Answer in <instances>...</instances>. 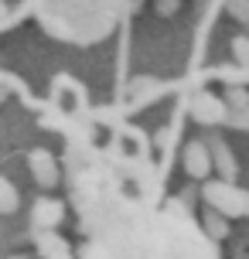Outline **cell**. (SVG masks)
<instances>
[{
    "label": "cell",
    "mask_w": 249,
    "mask_h": 259,
    "mask_svg": "<svg viewBox=\"0 0 249 259\" xmlns=\"http://www.w3.org/2000/svg\"><path fill=\"white\" fill-rule=\"evenodd\" d=\"M0 211H4V215H14V211H17V188H14L7 178L0 181Z\"/></svg>",
    "instance_id": "obj_9"
},
{
    "label": "cell",
    "mask_w": 249,
    "mask_h": 259,
    "mask_svg": "<svg viewBox=\"0 0 249 259\" xmlns=\"http://www.w3.org/2000/svg\"><path fill=\"white\" fill-rule=\"evenodd\" d=\"M212 167H215V157H212L209 140H191L188 147H184V170H188L191 178L205 181V178L212 174Z\"/></svg>",
    "instance_id": "obj_3"
},
{
    "label": "cell",
    "mask_w": 249,
    "mask_h": 259,
    "mask_svg": "<svg viewBox=\"0 0 249 259\" xmlns=\"http://www.w3.org/2000/svg\"><path fill=\"white\" fill-rule=\"evenodd\" d=\"M27 164H31V174H34V181L41 188H55L58 184V167H55V157L48 150H31Z\"/></svg>",
    "instance_id": "obj_5"
},
{
    "label": "cell",
    "mask_w": 249,
    "mask_h": 259,
    "mask_svg": "<svg viewBox=\"0 0 249 259\" xmlns=\"http://www.w3.org/2000/svg\"><path fill=\"white\" fill-rule=\"evenodd\" d=\"M178 4H181V0H157V11L160 14H174V11H178Z\"/></svg>",
    "instance_id": "obj_13"
},
{
    "label": "cell",
    "mask_w": 249,
    "mask_h": 259,
    "mask_svg": "<svg viewBox=\"0 0 249 259\" xmlns=\"http://www.w3.org/2000/svg\"><path fill=\"white\" fill-rule=\"evenodd\" d=\"M45 259H72V256H68V249H58V252H52V256H45Z\"/></svg>",
    "instance_id": "obj_14"
},
{
    "label": "cell",
    "mask_w": 249,
    "mask_h": 259,
    "mask_svg": "<svg viewBox=\"0 0 249 259\" xmlns=\"http://www.w3.org/2000/svg\"><path fill=\"white\" fill-rule=\"evenodd\" d=\"M229 14L249 27V0H229Z\"/></svg>",
    "instance_id": "obj_11"
},
{
    "label": "cell",
    "mask_w": 249,
    "mask_h": 259,
    "mask_svg": "<svg viewBox=\"0 0 249 259\" xmlns=\"http://www.w3.org/2000/svg\"><path fill=\"white\" fill-rule=\"evenodd\" d=\"M201 198L209 201V208H219L229 219H246L249 215V191L236 188L232 181H205L201 188Z\"/></svg>",
    "instance_id": "obj_1"
},
{
    "label": "cell",
    "mask_w": 249,
    "mask_h": 259,
    "mask_svg": "<svg viewBox=\"0 0 249 259\" xmlns=\"http://www.w3.org/2000/svg\"><path fill=\"white\" fill-rule=\"evenodd\" d=\"M11 259H27V256H11Z\"/></svg>",
    "instance_id": "obj_15"
},
{
    "label": "cell",
    "mask_w": 249,
    "mask_h": 259,
    "mask_svg": "<svg viewBox=\"0 0 249 259\" xmlns=\"http://www.w3.org/2000/svg\"><path fill=\"white\" fill-rule=\"evenodd\" d=\"M232 52H236V62L249 68V38H236L232 41Z\"/></svg>",
    "instance_id": "obj_12"
},
{
    "label": "cell",
    "mask_w": 249,
    "mask_h": 259,
    "mask_svg": "<svg viewBox=\"0 0 249 259\" xmlns=\"http://www.w3.org/2000/svg\"><path fill=\"white\" fill-rule=\"evenodd\" d=\"M222 96H225V103H229V109H232V113H246V109H249V89H246V85L229 82Z\"/></svg>",
    "instance_id": "obj_7"
},
{
    "label": "cell",
    "mask_w": 249,
    "mask_h": 259,
    "mask_svg": "<svg viewBox=\"0 0 249 259\" xmlns=\"http://www.w3.org/2000/svg\"><path fill=\"white\" fill-rule=\"evenodd\" d=\"M229 215H222V211H219V208H209V211H205V232L212 235V239H225V235H229Z\"/></svg>",
    "instance_id": "obj_8"
},
{
    "label": "cell",
    "mask_w": 249,
    "mask_h": 259,
    "mask_svg": "<svg viewBox=\"0 0 249 259\" xmlns=\"http://www.w3.org/2000/svg\"><path fill=\"white\" fill-rule=\"evenodd\" d=\"M229 103H225V96L219 99L215 92H198L195 99H191V119H198V123H205V126H219V123H225L229 119Z\"/></svg>",
    "instance_id": "obj_2"
},
{
    "label": "cell",
    "mask_w": 249,
    "mask_h": 259,
    "mask_svg": "<svg viewBox=\"0 0 249 259\" xmlns=\"http://www.w3.org/2000/svg\"><path fill=\"white\" fill-rule=\"evenodd\" d=\"M209 147H212V157H215V167H219V178L232 181L239 167H236V157L229 150V143H225L222 137H209Z\"/></svg>",
    "instance_id": "obj_6"
},
{
    "label": "cell",
    "mask_w": 249,
    "mask_h": 259,
    "mask_svg": "<svg viewBox=\"0 0 249 259\" xmlns=\"http://www.w3.org/2000/svg\"><path fill=\"white\" fill-rule=\"evenodd\" d=\"M38 249L41 256H52V252H58V249H68L58 235H55V229H45V232H38Z\"/></svg>",
    "instance_id": "obj_10"
},
{
    "label": "cell",
    "mask_w": 249,
    "mask_h": 259,
    "mask_svg": "<svg viewBox=\"0 0 249 259\" xmlns=\"http://www.w3.org/2000/svg\"><path fill=\"white\" fill-rule=\"evenodd\" d=\"M62 219H65V208H62V201H55V198H38L34 208H31V225H34L38 232L58 229Z\"/></svg>",
    "instance_id": "obj_4"
}]
</instances>
